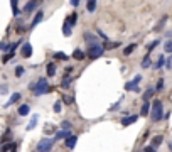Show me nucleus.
<instances>
[{
    "label": "nucleus",
    "instance_id": "b1692460",
    "mask_svg": "<svg viewBox=\"0 0 172 152\" xmlns=\"http://www.w3.org/2000/svg\"><path fill=\"white\" fill-rule=\"evenodd\" d=\"M73 57H74V59H83V57H85V52H83L81 49H74Z\"/></svg>",
    "mask_w": 172,
    "mask_h": 152
},
{
    "label": "nucleus",
    "instance_id": "a18cd8bd",
    "mask_svg": "<svg viewBox=\"0 0 172 152\" xmlns=\"http://www.w3.org/2000/svg\"><path fill=\"white\" fill-rule=\"evenodd\" d=\"M61 125H62V129H64V127H66V129H69V122H62Z\"/></svg>",
    "mask_w": 172,
    "mask_h": 152
},
{
    "label": "nucleus",
    "instance_id": "58836bf2",
    "mask_svg": "<svg viewBox=\"0 0 172 152\" xmlns=\"http://www.w3.org/2000/svg\"><path fill=\"white\" fill-rule=\"evenodd\" d=\"M155 46H159V41H154V42L150 44V46H149V51H152V49H154Z\"/></svg>",
    "mask_w": 172,
    "mask_h": 152
},
{
    "label": "nucleus",
    "instance_id": "9d476101",
    "mask_svg": "<svg viewBox=\"0 0 172 152\" xmlns=\"http://www.w3.org/2000/svg\"><path fill=\"white\" fill-rule=\"evenodd\" d=\"M42 17H44L42 10H39V12H37V15H36V17H34V20H32V24H31V29H34V27L37 26V24H39L41 20H42Z\"/></svg>",
    "mask_w": 172,
    "mask_h": 152
},
{
    "label": "nucleus",
    "instance_id": "1a4fd4ad",
    "mask_svg": "<svg viewBox=\"0 0 172 152\" xmlns=\"http://www.w3.org/2000/svg\"><path fill=\"white\" fill-rule=\"evenodd\" d=\"M140 80H142V76H140V75L135 76V78H133V81H128V83L125 85V90H127V91H128V90H133L138 83H140Z\"/></svg>",
    "mask_w": 172,
    "mask_h": 152
},
{
    "label": "nucleus",
    "instance_id": "e433bc0d",
    "mask_svg": "<svg viewBox=\"0 0 172 152\" xmlns=\"http://www.w3.org/2000/svg\"><path fill=\"white\" fill-rule=\"evenodd\" d=\"M12 137V132H10V130H7V134L5 135H3V137H2V142H5V140H9V139Z\"/></svg>",
    "mask_w": 172,
    "mask_h": 152
},
{
    "label": "nucleus",
    "instance_id": "de8ad7c7",
    "mask_svg": "<svg viewBox=\"0 0 172 152\" xmlns=\"http://www.w3.org/2000/svg\"><path fill=\"white\" fill-rule=\"evenodd\" d=\"M12 152H17V150H15V147H14V149H12Z\"/></svg>",
    "mask_w": 172,
    "mask_h": 152
},
{
    "label": "nucleus",
    "instance_id": "aec40b11",
    "mask_svg": "<svg viewBox=\"0 0 172 152\" xmlns=\"http://www.w3.org/2000/svg\"><path fill=\"white\" fill-rule=\"evenodd\" d=\"M86 9H88V12H93L96 10V0H88V3H86Z\"/></svg>",
    "mask_w": 172,
    "mask_h": 152
},
{
    "label": "nucleus",
    "instance_id": "4c0bfd02",
    "mask_svg": "<svg viewBox=\"0 0 172 152\" xmlns=\"http://www.w3.org/2000/svg\"><path fill=\"white\" fill-rule=\"evenodd\" d=\"M162 88H164V80H159V83H157V86H155V90H157V91H160Z\"/></svg>",
    "mask_w": 172,
    "mask_h": 152
},
{
    "label": "nucleus",
    "instance_id": "dca6fc26",
    "mask_svg": "<svg viewBox=\"0 0 172 152\" xmlns=\"http://www.w3.org/2000/svg\"><path fill=\"white\" fill-rule=\"evenodd\" d=\"M162 140H164V137H162V135H155V137L152 139V144H150V145H152L154 149H155V147H159V145L162 144Z\"/></svg>",
    "mask_w": 172,
    "mask_h": 152
},
{
    "label": "nucleus",
    "instance_id": "7ed1b4c3",
    "mask_svg": "<svg viewBox=\"0 0 172 152\" xmlns=\"http://www.w3.org/2000/svg\"><path fill=\"white\" fill-rule=\"evenodd\" d=\"M103 51H105V47L100 46L98 42H96V44H91V46L88 47V56H90L91 59H96V57H100V56L103 54Z\"/></svg>",
    "mask_w": 172,
    "mask_h": 152
},
{
    "label": "nucleus",
    "instance_id": "cd10ccee",
    "mask_svg": "<svg viewBox=\"0 0 172 152\" xmlns=\"http://www.w3.org/2000/svg\"><path fill=\"white\" fill-rule=\"evenodd\" d=\"M71 81H73V78H71V76H66V80H62V88H68V86L71 85Z\"/></svg>",
    "mask_w": 172,
    "mask_h": 152
},
{
    "label": "nucleus",
    "instance_id": "c03bdc74",
    "mask_svg": "<svg viewBox=\"0 0 172 152\" xmlns=\"http://www.w3.org/2000/svg\"><path fill=\"white\" fill-rule=\"evenodd\" d=\"M118 106H120V101H118V103H115V105H113V106H111L110 110H111V112H113V110H116V108H118Z\"/></svg>",
    "mask_w": 172,
    "mask_h": 152
},
{
    "label": "nucleus",
    "instance_id": "412c9836",
    "mask_svg": "<svg viewBox=\"0 0 172 152\" xmlns=\"http://www.w3.org/2000/svg\"><path fill=\"white\" fill-rule=\"evenodd\" d=\"M37 120H39V115H34V117L31 118V122H29V125H27V130H32L34 127L37 125Z\"/></svg>",
    "mask_w": 172,
    "mask_h": 152
},
{
    "label": "nucleus",
    "instance_id": "49530a36",
    "mask_svg": "<svg viewBox=\"0 0 172 152\" xmlns=\"http://www.w3.org/2000/svg\"><path fill=\"white\" fill-rule=\"evenodd\" d=\"M169 150H172V142H169Z\"/></svg>",
    "mask_w": 172,
    "mask_h": 152
},
{
    "label": "nucleus",
    "instance_id": "72a5a7b5",
    "mask_svg": "<svg viewBox=\"0 0 172 152\" xmlns=\"http://www.w3.org/2000/svg\"><path fill=\"white\" fill-rule=\"evenodd\" d=\"M61 108H62V106H61V101H56V103H54V112L59 113V112H61Z\"/></svg>",
    "mask_w": 172,
    "mask_h": 152
},
{
    "label": "nucleus",
    "instance_id": "6ab92c4d",
    "mask_svg": "<svg viewBox=\"0 0 172 152\" xmlns=\"http://www.w3.org/2000/svg\"><path fill=\"white\" fill-rule=\"evenodd\" d=\"M29 112H31V106H29V105L24 103V105L19 106V115H22V117H24V115H27Z\"/></svg>",
    "mask_w": 172,
    "mask_h": 152
},
{
    "label": "nucleus",
    "instance_id": "c756f323",
    "mask_svg": "<svg viewBox=\"0 0 172 152\" xmlns=\"http://www.w3.org/2000/svg\"><path fill=\"white\" fill-rule=\"evenodd\" d=\"M15 147V144H5V145L2 147V152H9L10 149H14Z\"/></svg>",
    "mask_w": 172,
    "mask_h": 152
},
{
    "label": "nucleus",
    "instance_id": "7c9ffc66",
    "mask_svg": "<svg viewBox=\"0 0 172 152\" xmlns=\"http://www.w3.org/2000/svg\"><path fill=\"white\" fill-rule=\"evenodd\" d=\"M164 49H165V52H172V41H167Z\"/></svg>",
    "mask_w": 172,
    "mask_h": 152
},
{
    "label": "nucleus",
    "instance_id": "9b49d317",
    "mask_svg": "<svg viewBox=\"0 0 172 152\" xmlns=\"http://www.w3.org/2000/svg\"><path fill=\"white\" fill-rule=\"evenodd\" d=\"M20 100V93H14V95H12L10 96V100L9 101H7V103L5 105H3V106H10V105H14V103H17V101Z\"/></svg>",
    "mask_w": 172,
    "mask_h": 152
},
{
    "label": "nucleus",
    "instance_id": "423d86ee",
    "mask_svg": "<svg viewBox=\"0 0 172 152\" xmlns=\"http://www.w3.org/2000/svg\"><path fill=\"white\" fill-rule=\"evenodd\" d=\"M20 54H22V57H31L32 56V46L29 42H26L22 46V49H20Z\"/></svg>",
    "mask_w": 172,
    "mask_h": 152
},
{
    "label": "nucleus",
    "instance_id": "473e14b6",
    "mask_svg": "<svg viewBox=\"0 0 172 152\" xmlns=\"http://www.w3.org/2000/svg\"><path fill=\"white\" fill-rule=\"evenodd\" d=\"M22 75H24V68L17 66V68H15V76H22Z\"/></svg>",
    "mask_w": 172,
    "mask_h": 152
},
{
    "label": "nucleus",
    "instance_id": "a211bd4d",
    "mask_svg": "<svg viewBox=\"0 0 172 152\" xmlns=\"http://www.w3.org/2000/svg\"><path fill=\"white\" fill-rule=\"evenodd\" d=\"M140 113L142 115H144V117H145V115H149L150 113V103H149V101H144V105H142V110H140Z\"/></svg>",
    "mask_w": 172,
    "mask_h": 152
},
{
    "label": "nucleus",
    "instance_id": "5701e85b",
    "mask_svg": "<svg viewBox=\"0 0 172 152\" xmlns=\"http://www.w3.org/2000/svg\"><path fill=\"white\" fill-rule=\"evenodd\" d=\"M66 19H68V22L71 24V26H74V24L78 22V14H76V12H73V14H71L69 17H66Z\"/></svg>",
    "mask_w": 172,
    "mask_h": 152
},
{
    "label": "nucleus",
    "instance_id": "4be33fe9",
    "mask_svg": "<svg viewBox=\"0 0 172 152\" xmlns=\"http://www.w3.org/2000/svg\"><path fill=\"white\" fill-rule=\"evenodd\" d=\"M135 49H137V44H130V46H127V47H125L123 54H125V56H130L133 51H135Z\"/></svg>",
    "mask_w": 172,
    "mask_h": 152
},
{
    "label": "nucleus",
    "instance_id": "a878e982",
    "mask_svg": "<svg viewBox=\"0 0 172 152\" xmlns=\"http://www.w3.org/2000/svg\"><path fill=\"white\" fill-rule=\"evenodd\" d=\"M164 63H165V59H164V56H159V59H157V63L154 64V68L155 69H160L164 66Z\"/></svg>",
    "mask_w": 172,
    "mask_h": 152
},
{
    "label": "nucleus",
    "instance_id": "39448f33",
    "mask_svg": "<svg viewBox=\"0 0 172 152\" xmlns=\"http://www.w3.org/2000/svg\"><path fill=\"white\" fill-rule=\"evenodd\" d=\"M37 5H39V0H31V2L26 3V7H24V12L26 14H31L34 9H37Z\"/></svg>",
    "mask_w": 172,
    "mask_h": 152
},
{
    "label": "nucleus",
    "instance_id": "2eb2a0df",
    "mask_svg": "<svg viewBox=\"0 0 172 152\" xmlns=\"http://www.w3.org/2000/svg\"><path fill=\"white\" fill-rule=\"evenodd\" d=\"M46 71H47V76H54V75H56V64H54V63H49L47 64V68H46Z\"/></svg>",
    "mask_w": 172,
    "mask_h": 152
},
{
    "label": "nucleus",
    "instance_id": "f257e3e1",
    "mask_svg": "<svg viewBox=\"0 0 172 152\" xmlns=\"http://www.w3.org/2000/svg\"><path fill=\"white\" fill-rule=\"evenodd\" d=\"M31 88L34 90L36 96H41V95H46V93L49 91V83H47L46 78H41V80H37L36 85H31Z\"/></svg>",
    "mask_w": 172,
    "mask_h": 152
},
{
    "label": "nucleus",
    "instance_id": "20e7f679",
    "mask_svg": "<svg viewBox=\"0 0 172 152\" xmlns=\"http://www.w3.org/2000/svg\"><path fill=\"white\" fill-rule=\"evenodd\" d=\"M54 145V140L52 139H41L39 144H37V152H49Z\"/></svg>",
    "mask_w": 172,
    "mask_h": 152
},
{
    "label": "nucleus",
    "instance_id": "4468645a",
    "mask_svg": "<svg viewBox=\"0 0 172 152\" xmlns=\"http://www.w3.org/2000/svg\"><path fill=\"white\" fill-rule=\"evenodd\" d=\"M10 5H12V14H14V17H17L20 14V9L17 7V0H10Z\"/></svg>",
    "mask_w": 172,
    "mask_h": 152
},
{
    "label": "nucleus",
    "instance_id": "bb28decb",
    "mask_svg": "<svg viewBox=\"0 0 172 152\" xmlns=\"http://www.w3.org/2000/svg\"><path fill=\"white\" fill-rule=\"evenodd\" d=\"M54 59H61V61H66V59H68V56H66L64 52H54Z\"/></svg>",
    "mask_w": 172,
    "mask_h": 152
},
{
    "label": "nucleus",
    "instance_id": "ea45409f",
    "mask_svg": "<svg viewBox=\"0 0 172 152\" xmlns=\"http://www.w3.org/2000/svg\"><path fill=\"white\" fill-rule=\"evenodd\" d=\"M3 93H7V86H5V85L0 86V95H3Z\"/></svg>",
    "mask_w": 172,
    "mask_h": 152
},
{
    "label": "nucleus",
    "instance_id": "2f4dec72",
    "mask_svg": "<svg viewBox=\"0 0 172 152\" xmlns=\"http://www.w3.org/2000/svg\"><path fill=\"white\" fill-rule=\"evenodd\" d=\"M120 46V42H110V44H106L105 46V49H115V47H118Z\"/></svg>",
    "mask_w": 172,
    "mask_h": 152
},
{
    "label": "nucleus",
    "instance_id": "6e6552de",
    "mask_svg": "<svg viewBox=\"0 0 172 152\" xmlns=\"http://www.w3.org/2000/svg\"><path fill=\"white\" fill-rule=\"evenodd\" d=\"M137 120H138L137 115H132V117H125V118H121V125H123V127H128V125L135 124Z\"/></svg>",
    "mask_w": 172,
    "mask_h": 152
},
{
    "label": "nucleus",
    "instance_id": "f704fd0d",
    "mask_svg": "<svg viewBox=\"0 0 172 152\" xmlns=\"http://www.w3.org/2000/svg\"><path fill=\"white\" fill-rule=\"evenodd\" d=\"M165 20H167V17H164V19L160 20V24H159V26L155 27V31H160V29H164V24H165Z\"/></svg>",
    "mask_w": 172,
    "mask_h": 152
},
{
    "label": "nucleus",
    "instance_id": "c85d7f7f",
    "mask_svg": "<svg viewBox=\"0 0 172 152\" xmlns=\"http://www.w3.org/2000/svg\"><path fill=\"white\" fill-rule=\"evenodd\" d=\"M154 93H155V90H152V88H150V90H147V91H145V95H144V98H145V100H149V98H152V96H154Z\"/></svg>",
    "mask_w": 172,
    "mask_h": 152
},
{
    "label": "nucleus",
    "instance_id": "c9c22d12",
    "mask_svg": "<svg viewBox=\"0 0 172 152\" xmlns=\"http://www.w3.org/2000/svg\"><path fill=\"white\" fill-rule=\"evenodd\" d=\"M12 57H14V52H7V54L3 56V63H7V61L12 59Z\"/></svg>",
    "mask_w": 172,
    "mask_h": 152
},
{
    "label": "nucleus",
    "instance_id": "f8f14e48",
    "mask_svg": "<svg viewBox=\"0 0 172 152\" xmlns=\"http://www.w3.org/2000/svg\"><path fill=\"white\" fill-rule=\"evenodd\" d=\"M71 31H73V26L68 22V19L64 20V26H62V32H64V36H71Z\"/></svg>",
    "mask_w": 172,
    "mask_h": 152
},
{
    "label": "nucleus",
    "instance_id": "a19ab883",
    "mask_svg": "<svg viewBox=\"0 0 172 152\" xmlns=\"http://www.w3.org/2000/svg\"><path fill=\"white\" fill-rule=\"evenodd\" d=\"M79 2H81V0H71V5H73V7H78Z\"/></svg>",
    "mask_w": 172,
    "mask_h": 152
},
{
    "label": "nucleus",
    "instance_id": "393cba45",
    "mask_svg": "<svg viewBox=\"0 0 172 152\" xmlns=\"http://www.w3.org/2000/svg\"><path fill=\"white\" fill-rule=\"evenodd\" d=\"M150 66H152V61H150V56L147 54L144 57V61H142V68H150Z\"/></svg>",
    "mask_w": 172,
    "mask_h": 152
},
{
    "label": "nucleus",
    "instance_id": "0eeeda50",
    "mask_svg": "<svg viewBox=\"0 0 172 152\" xmlns=\"http://www.w3.org/2000/svg\"><path fill=\"white\" fill-rule=\"evenodd\" d=\"M76 142H78V137H76V135H69V137H66L64 145L68 147V149H73V147L76 145Z\"/></svg>",
    "mask_w": 172,
    "mask_h": 152
},
{
    "label": "nucleus",
    "instance_id": "ddd939ff",
    "mask_svg": "<svg viewBox=\"0 0 172 152\" xmlns=\"http://www.w3.org/2000/svg\"><path fill=\"white\" fill-rule=\"evenodd\" d=\"M85 41L88 42V46H91V44H96V37L93 34H90V32H85Z\"/></svg>",
    "mask_w": 172,
    "mask_h": 152
},
{
    "label": "nucleus",
    "instance_id": "f3484780",
    "mask_svg": "<svg viewBox=\"0 0 172 152\" xmlns=\"http://www.w3.org/2000/svg\"><path fill=\"white\" fill-rule=\"evenodd\" d=\"M71 132L69 130H59V132L56 134V140H61V139H66V137H69Z\"/></svg>",
    "mask_w": 172,
    "mask_h": 152
},
{
    "label": "nucleus",
    "instance_id": "f03ea898",
    "mask_svg": "<svg viewBox=\"0 0 172 152\" xmlns=\"http://www.w3.org/2000/svg\"><path fill=\"white\" fill-rule=\"evenodd\" d=\"M150 117H152V122H159L164 117V105L160 100H155L152 103V112H150Z\"/></svg>",
    "mask_w": 172,
    "mask_h": 152
},
{
    "label": "nucleus",
    "instance_id": "37998d69",
    "mask_svg": "<svg viewBox=\"0 0 172 152\" xmlns=\"http://www.w3.org/2000/svg\"><path fill=\"white\" fill-rule=\"evenodd\" d=\"M62 101H64V103H71L73 100H71V98H68V96H62Z\"/></svg>",
    "mask_w": 172,
    "mask_h": 152
},
{
    "label": "nucleus",
    "instance_id": "79ce46f5",
    "mask_svg": "<svg viewBox=\"0 0 172 152\" xmlns=\"http://www.w3.org/2000/svg\"><path fill=\"white\" fill-rule=\"evenodd\" d=\"M144 152H155V150H154L152 145H149V147H145V149H144Z\"/></svg>",
    "mask_w": 172,
    "mask_h": 152
}]
</instances>
